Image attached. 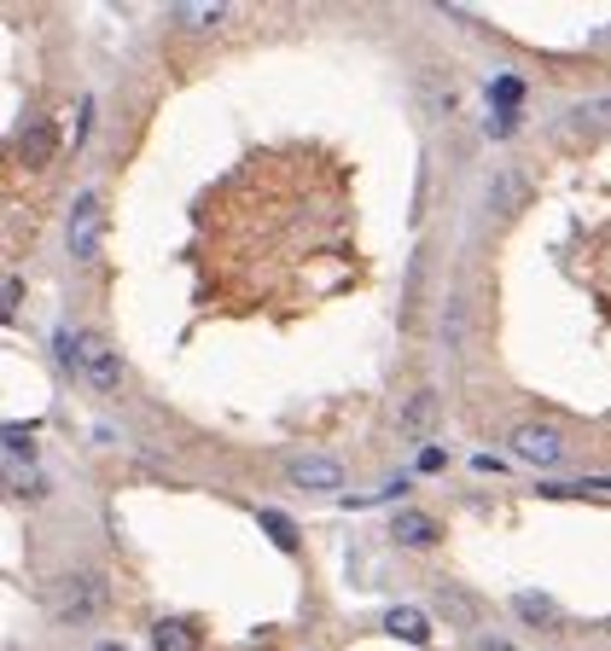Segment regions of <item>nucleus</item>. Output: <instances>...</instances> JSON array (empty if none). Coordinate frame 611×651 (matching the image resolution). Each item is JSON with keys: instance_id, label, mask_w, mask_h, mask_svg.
<instances>
[{"instance_id": "nucleus-23", "label": "nucleus", "mask_w": 611, "mask_h": 651, "mask_svg": "<svg viewBox=\"0 0 611 651\" xmlns=\"http://www.w3.org/2000/svg\"><path fill=\"white\" fill-rule=\"evenodd\" d=\"M93 651H129V645H117V640H106V645H93Z\"/></svg>"}, {"instance_id": "nucleus-13", "label": "nucleus", "mask_w": 611, "mask_h": 651, "mask_svg": "<svg viewBox=\"0 0 611 651\" xmlns=\"http://www.w3.org/2000/svg\"><path fill=\"white\" fill-rule=\"evenodd\" d=\"M30 460H36V442L23 436V425L12 420L7 425V465H12V472H30Z\"/></svg>"}, {"instance_id": "nucleus-1", "label": "nucleus", "mask_w": 611, "mask_h": 651, "mask_svg": "<svg viewBox=\"0 0 611 651\" xmlns=\"http://www.w3.org/2000/svg\"><path fill=\"white\" fill-rule=\"evenodd\" d=\"M59 355H65V367L76 378H88L93 389H117L122 384V355L111 349V337L106 332H65L59 337Z\"/></svg>"}, {"instance_id": "nucleus-8", "label": "nucleus", "mask_w": 611, "mask_h": 651, "mask_svg": "<svg viewBox=\"0 0 611 651\" xmlns=\"http://www.w3.org/2000/svg\"><path fill=\"white\" fill-rule=\"evenodd\" d=\"M524 187H530V180L519 175V169H501L495 180H490V210H519V204H524Z\"/></svg>"}, {"instance_id": "nucleus-6", "label": "nucleus", "mask_w": 611, "mask_h": 651, "mask_svg": "<svg viewBox=\"0 0 611 651\" xmlns=\"http://www.w3.org/2000/svg\"><path fill=\"white\" fill-rule=\"evenodd\" d=\"M431 431H437V396H431V389H420V396L402 407V436H407V442H425Z\"/></svg>"}, {"instance_id": "nucleus-12", "label": "nucleus", "mask_w": 611, "mask_h": 651, "mask_svg": "<svg viewBox=\"0 0 611 651\" xmlns=\"http://www.w3.org/2000/svg\"><path fill=\"white\" fill-rule=\"evenodd\" d=\"M437 605H443L454 622H466V629L477 622V605H472V593H466V588H449V582H443V588H437Z\"/></svg>"}, {"instance_id": "nucleus-18", "label": "nucleus", "mask_w": 611, "mask_h": 651, "mask_svg": "<svg viewBox=\"0 0 611 651\" xmlns=\"http://www.w3.org/2000/svg\"><path fill=\"white\" fill-rule=\"evenodd\" d=\"M181 18H187V23H221L227 7H204V0H193V7H181Z\"/></svg>"}, {"instance_id": "nucleus-9", "label": "nucleus", "mask_w": 611, "mask_h": 651, "mask_svg": "<svg viewBox=\"0 0 611 651\" xmlns=\"http://www.w3.org/2000/svg\"><path fill=\"white\" fill-rule=\"evenodd\" d=\"M47 158H53V128H47V122H36V128H23V135H18V164H30V169H41Z\"/></svg>"}, {"instance_id": "nucleus-22", "label": "nucleus", "mask_w": 611, "mask_h": 651, "mask_svg": "<svg viewBox=\"0 0 611 651\" xmlns=\"http://www.w3.org/2000/svg\"><path fill=\"white\" fill-rule=\"evenodd\" d=\"M477 651H513V645H506V640H483Z\"/></svg>"}, {"instance_id": "nucleus-20", "label": "nucleus", "mask_w": 611, "mask_h": 651, "mask_svg": "<svg viewBox=\"0 0 611 651\" xmlns=\"http://www.w3.org/2000/svg\"><path fill=\"white\" fill-rule=\"evenodd\" d=\"M472 472H483V477H495V472H506V465H501L495 454H477V460H472Z\"/></svg>"}, {"instance_id": "nucleus-19", "label": "nucleus", "mask_w": 611, "mask_h": 651, "mask_svg": "<svg viewBox=\"0 0 611 651\" xmlns=\"http://www.w3.org/2000/svg\"><path fill=\"white\" fill-rule=\"evenodd\" d=\"M490 93H501V106H519V93H524V88L513 82V76H506V82H495Z\"/></svg>"}, {"instance_id": "nucleus-10", "label": "nucleus", "mask_w": 611, "mask_h": 651, "mask_svg": "<svg viewBox=\"0 0 611 651\" xmlns=\"http://www.w3.org/2000/svg\"><path fill=\"white\" fill-rule=\"evenodd\" d=\"M151 645L158 651H198V634H193V622H158V629H151Z\"/></svg>"}, {"instance_id": "nucleus-3", "label": "nucleus", "mask_w": 611, "mask_h": 651, "mask_svg": "<svg viewBox=\"0 0 611 651\" xmlns=\"http://www.w3.org/2000/svg\"><path fill=\"white\" fill-rule=\"evenodd\" d=\"M99 227H106V210H99V193H76V210H70V256L88 263L99 250Z\"/></svg>"}, {"instance_id": "nucleus-15", "label": "nucleus", "mask_w": 611, "mask_h": 651, "mask_svg": "<svg viewBox=\"0 0 611 651\" xmlns=\"http://www.w3.org/2000/svg\"><path fill=\"white\" fill-rule=\"evenodd\" d=\"M594 122H611V99H589V106H576L565 122H559V135H571V128H594Z\"/></svg>"}, {"instance_id": "nucleus-7", "label": "nucleus", "mask_w": 611, "mask_h": 651, "mask_svg": "<svg viewBox=\"0 0 611 651\" xmlns=\"http://www.w3.org/2000/svg\"><path fill=\"white\" fill-rule=\"evenodd\" d=\"M391 535H396L402 546H431V541H437V524H431L425 512H396V517H391Z\"/></svg>"}, {"instance_id": "nucleus-2", "label": "nucleus", "mask_w": 611, "mask_h": 651, "mask_svg": "<svg viewBox=\"0 0 611 651\" xmlns=\"http://www.w3.org/2000/svg\"><path fill=\"white\" fill-rule=\"evenodd\" d=\"M47 605H53V617H59V622H93V617H106L111 593H106V582H99L93 570H70V576H59V582H53Z\"/></svg>"}, {"instance_id": "nucleus-24", "label": "nucleus", "mask_w": 611, "mask_h": 651, "mask_svg": "<svg viewBox=\"0 0 611 651\" xmlns=\"http://www.w3.org/2000/svg\"><path fill=\"white\" fill-rule=\"evenodd\" d=\"M7 651H18V645H7Z\"/></svg>"}, {"instance_id": "nucleus-4", "label": "nucleus", "mask_w": 611, "mask_h": 651, "mask_svg": "<svg viewBox=\"0 0 611 651\" xmlns=\"http://www.w3.org/2000/svg\"><path fill=\"white\" fill-rule=\"evenodd\" d=\"M513 454L548 472V465L565 460V442H559V431H553V425H513Z\"/></svg>"}, {"instance_id": "nucleus-21", "label": "nucleus", "mask_w": 611, "mask_h": 651, "mask_svg": "<svg viewBox=\"0 0 611 651\" xmlns=\"http://www.w3.org/2000/svg\"><path fill=\"white\" fill-rule=\"evenodd\" d=\"M18 297H23V279L7 274V315H18Z\"/></svg>"}, {"instance_id": "nucleus-17", "label": "nucleus", "mask_w": 611, "mask_h": 651, "mask_svg": "<svg viewBox=\"0 0 611 651\" xmlns=\"http://www.w3.org/2000/svg\"><path fill=\"white\" fill-rule=\"evenodd\" d=\"M443 337H449V344H461V337H466V303L461 297H454L449 315H443Z\"/></svg>"}, {"instance_id": "nucleus-11", "label": "nucleus", "mask_w": 611, "mask_h": 651, "mask_svg": "<svg viewBox=\"0 0 611 651\" xmlns=\"http://www.w3.org/2000/svg\"><path fill=\"white\" fill-rule=\"evenodd\" d=\"M385 629H391L396 640H407V645H425V640H431V629H425V617H420V611H407V605L385 617Z\"/></svg>"}, {"instance_id": "nucleus-16", "label": "nucleus", "mask_w": 611, "mask_h": 651, "mask_svg": "<svg viewBox=\"0 0 611 651\" xmlns=\"http://www.w3.org/2000/svg\"><path fill=\"white\" fill-rule=\"evenodd\" d=\"M519 617L530 622V629H548V622H559L553 599H542V593H519Z\"/></svg>"}, {"instance_id": "nucleus-5", "label": "nucleus", "mask_w": 611, "mask_h": 651, "mask_svg": "<svg viewBox=\"0 0 611 651\" xmlns=\"http://www.w3.org/2000/svg\"><path fill=\"white\" fill-rule=\"evenodd\" d=\"M286 472H292L297 489H315V494H338L344 489V465L333 454H297Z\"/></svg>"}, {"instance_id": "nucleus-14", "label": "nucleus", "mask_w": 611, "mask_h": 651, "mask_svg": "<svg viewBox=\"0 0 611 651\" xmlns=\"http://www.w3.org/2000/svg\"><path fill=\"white\" fill-rule=\"evenodd\" d=\"M257 517H263V530H268V541L279 546V553H297V530L286 524V512H274V506H263Z\"/></svg>"}]
</instances>
